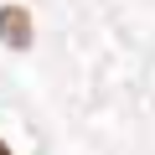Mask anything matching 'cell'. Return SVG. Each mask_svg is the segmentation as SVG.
<instances>
[{
  "label": "cell",
  "instance_id": "6da1fadb",
  "mask_svg": "<svg viewBox=\"0 0 155 155\" xmlns=\"http://www.w3.org/2000/svg\"><path fill=\"white\" fill-rule=\"evenodd\" d=\"M31 36H36V26H31V11L26 5H5V11H0V41H5L11 52H26Z\"/></svg>",
  "mask_w": 155,
  "mask_h": 155
},
{
  "label": "cell",
  "instance_id": "7a4b0ae2",
  "mask_svg": "<svg viewBox=\"0 0 155 155\" xmlns=\"http://www.w3.org/2000/svg\"><path fill=\"white\" fill-rule=\"evenodd\" d=\"M0 155H11V145H5V140H0Z\"/></svg>",
  "mask_w": 155,
  "mask_h": 155
}]
</instances>
